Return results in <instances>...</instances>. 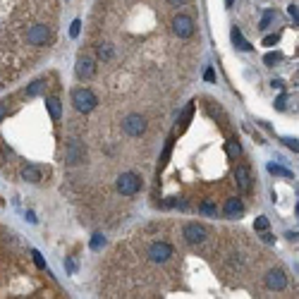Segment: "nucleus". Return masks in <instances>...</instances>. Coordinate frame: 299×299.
<instances>
[{
	"instance_id": "obj_1",
	"label": "nucleus",
	"mask_w": 299,
	"mask_h": 299,
	"mask_svg": "<svg viewBox=\"0 0 299 299\" xmlns=\"http://www.w3.org/2000/svg\"><path fill=\"white\" fill-rule=\"evenodd\" d=\"M139 189H141V177H139V175H134V172H122V175L117 177V191H120V194L132 196V194H136Z\"/></svg>"
},
{
	"instance_id": "obj_2",
	"label": "nucleus",
	"mask_w": 299,
	"mask_h": 299,
	"mask_svg": "<svg viewBox=\"0 0 299 299\" xmlns=\"http://www.w3.org/2000/svg\"><path fill=\"white\" fill-rule=\"evenodd\" d=\"M72 103H75V108L79 112H91L98 101L89 89H77V91H72Z\"/></svg>"
},
{
	"instance_id": "obj_3",
	"label": "nucleus",
	"mask_w": 299,
	"mask_h": 299,
	"mask_svg": "<svg viewBox=\"0 0 299 299\" xmlns=\"http://www.w3.org/2000/svg\"><path fill=\"white\" fill-rule=\"evenodd\" d=\"M122 130L127 132L130 136H141L146 132V120L141 115H127L122 122Z\"/></svg>"
},
{
	"instance_id": "obj_4",
	"label": "nucleus",
	"mask_w": 299,
	"mask_h": 299,
	"mask_svg": "<svg viewBox=\"0 0 299 299\" xmlns=\"http://www.w3.org/2000/svg\"><path fill=\"white\" fill-rule=\"evenodd\" d=\"M149 256H151V261L165 263L170 256H172V246H170L168 242H156V244H151Z\"/></svg>"
},
{
	"instance_id": "obj_5",
	"label": "nucleus",
	"mask_w": 299,
	"mask_h": 299,
	"mask_svg": "<svg viewBox=\"0 0 299 299\" xmlns=\"http://www.w3.org/2000/svg\"><path fill=\"white\" fill-rule=\"evenodd\" d=\"M48 38H51V29H48L46 24H36V27H31V29L27 31V41H29L31 46H43Z\"/></svg>"
},
{
	"instance_id": "obj_6",
	"label": "nucleus",
	"mask_w": 299,
	"mask_h": 299,
	"mask_svg": "<svg viewBox=\"0 0 299 299\" xmlns=\"http://www.w3.org/2000/svg\"><path fill=\"white\" fill-rule=\"evenodd\" d=\"M172 29H175V34L180 38H189L194 34V22L187 15H180V17H175V22H172Z\"/></svg>"
},
{
	"instance_id": "obj_7",
	"label": "nucleus",
	"mask_w": 299,
	"mask_h": 299,
	"mask_svg": "<svg viewBox=\"0 0 299 299\" xmlns=\"http://www.w3.org/2000/svg\"><path fill=\"white\" fill-rule=\"evenodd\" d=\"M206 227L204 225H196V223H189L187 227H185V240H187L189 244H201L206 240Z\"/></svg>"
},
{
	"instance_id": "obj_8",
	"label": "nucleus",
	"mask_w": 299,
	"mask_h": 299,
	"mask_svg": "<svg viewBox=\"0 0 299 299\" xmlns=\"http://www.w3.org/2000/svg\"><path fill=\"white\" fill-rule=\"evenodd\" d=\"M65 161L70 163V165H77V163H82L84 161V149H82V144L79 141H70L67 144V151H65Z\"/></svg>"
},
{
	"instance_id": "obj_9",
	"label": "nucleus",
	"mask_w": 299,
	"mask_h": 299,
	"mask_svg": "<svg viewBox=\"0 0 299 299\" xmlns=\"http://www.w3.org/2000/svg\"><path fill=\"white\" fill-rule=\"evenodd\" d=\"M94 75H96L94 60H89V57H79V60H77V77H79V79H91Z\"/></svg>"
},
{
	"instance_id": "obj_10",
	"label": "nucleus",
	"mask_w": 299,
	"mask_h": 299,
	"mask_svg": "<svg viewBox=\"0 0 299 299\" xmlns=\"http://www.w3.org/2000/svg\"><path fill=\"white\" fill-rule=\"evenodd\" d=\"M266 285L271 287V290H285V285H287V278H285V273L282 271H271L268 275H266Z\"/></svg>"
},
{
	"instance_id": "obj_11",
	"label": "nucleus",
	"mask_w": 299,
	"mask_h": 299,
	"mask_svg": "<svg viewBox=\"0 0 299 299\" xmlns=\"http://www.w3.org/2000/svg\"><path fill=\"white\" fill-rule=\"evenodd\" d=\"M235 180H237V187L242 189V191L251 189V172H249L246 165H240V168L235 170Z\"/></svg>"
},
{
	"instance_id": "obj_12",
	"label": "nucleus",
	"mask_w": 299,
	"mask_h": 299,
	"mask_svg": "<svg viewBox=\"0 0 299 299\" xmlns=\"http://www.w3.org/2000/svg\"><path fill=\"white\" fill-rule=\"evenodd\" d=\"M191 115H194V103H189L187 108H185V112L180 115V122L175 125V132H172L175 136H177V134H182V132L189 127V120H191Z\"/></svg>"
},
{
	"instance_id": "obj_13",
	"label": "nucleus",
	"mask_w": 299,
	"mask_h": 299,
	"mask_svg": "<svg viewBox=\"0 0 299 299\" xmlns=\"http://www.w3.org/2000/svg\"><path fill=\"white\" fill-rule=\"evenodd\" d=\"M22 177H24L27 182H31V185H38V182L43 180V170L36 168V165H27V168L22 170Z\"/></svg>"
},
{
	"instance_id": "obj_14",
	"label": "nucleus",
	"mask_w": 299,
	"mask_h": 299,
	"mask_svg": "<svg viewBox=\"0 0 299 299\" xmlns=\"http://www.w3.org/2000/svg\"><path fill=\"white\" fill-rule=\"evenodd\" d=\"M244 213V204L240 199H227V204H225V216L227 218H235V216H242Z\"/></svg>"
},
{
	"instance_id": "obj_15",
	"label": "nucleus",
	"mask_w": 299,
	"mask_h": 299,
	"mask_svg": "<svg viewBox=\"0 0 299 299\" xmlns=\"http://www.w3.org/2000/svg\"><path fill=\"white\" fill-rule=\"evenodd\" d=\"M46 108H48V112H51V117H53V120H60L62 108H60V101H57V98L48 96V98H46Z\"/></svg>"
},
{
	"instance_id": "obj_16",
	"label": "nucleus",
	"mask_w": 299,
	"mask_h": 299,
	"mask_svg": "<svg viewBox=\"0 0 299 299\" xmlns=\"http://www.w3.org/2000/svg\"><path fill=\"white\" fill-rule=\"evenodd\" d=\"M232 41H235V46H237L240 51H251V43H249V41L242 36V31H240L237 27L232 29Z\"/></svg>"
},
{
	"instance_id": "obj_17",
	"label": "nucleus",
	"mask_w": 299,
	"mask_h": 299,
	"mask_svg": "<svg viewBox=\"0 0 299 299\" xmlns=\"http://www.w3.org/2000/svg\"><path fill=\"white\" fill-rule=\"evenodd\" d=\"M43 91H46V79H36V82L27 89V96H31V98H34V96H41Z\"/></svg>"
},
{
	"instance_id": "obj_18",
	"label": "nucleus",
	"mask_w": 299,
	"mask_h": 299,
	"mask_svg": "<svg viewBox=\"0 0 299 299\" xmlns=\"http://www.w3.org/2000/svg\"><path fill=\"white\" fill-rule=\"evenodd\" d=\"M268 172H271V175H275V177H292V172H290V170H285L282 165H275V163H271V165H268Z\"/></svg>"
},
{
	"instance_id": "obj_19",
	"label": "nucleus",
	"mask_w": 299,
	"mask_h": 299,
	"mask_svg": "<svg viewBox=\"0 0 299 299\" xmlns=\"http://www.w3.org/2000/svg\"><path fill=\"white\" fill-rule=\"evenodd\" d=\"M275 19V10H266L263 12V19H261V24H259V29H268L271 27V22Z\"/></svg>"
},
{
	"instance_id": "obj_20",
	"label": "nucleus",
	"mask_w": 299,
	"mask_h": 299,
	"mask_svg": "<svg viewBox=\"0 0 299 299\" xmlns=\"http://www.w3.org/2000/svg\"><path fill=\"white\" fill-rule=\"evenodd\" d=\"M240 153H242V146L237 141H227V156L230 158H240Z\"/></svg>"
},
{
	"instance_id": "obj_21",
	"label": "nucleus",
	"mask_w": 299,
	"mask_h": 299,
	"mask_svg": "<svg viewBox=\"0 0 299 299\" xmlns=\"http://www.w3.org/2000/svg\"><path fill=\"white\" fill-rule=\"evenodd\" d=\"M201 213H206V216H216V213H218V206L213 204V201H204V204H201Z\"/></svg>"
},
{
	"instance_id": "obj_22",
	"label": "nucleus",
	"mask_w": 299,
	"mask_h": 299,
	"mask_svg": "<svg viewBox=\"0 0 299 299\" xmlns=\"http://www.w3.org/2000/svg\"><path fill=\"white\" fill-rule=\"evenodd\" d=\"M106 246V237L103 235H94V240H91V249L98 251V249H103Z\"/></svg>"
},
{
	"instance_id": "obj_23",
	"label": "nucleus",
	"mask_w": 299,
	"mask_h": 299,
	"mask_svg": "<svg viewBox=\"0 0 299 299\" xmlns=\"http://www.w3.org/2000/svg\"><path fill=\"white\" fill-rule=\"evenodd\" d=\"M98 55L103 57V60H110V57H112V48H110V46H101V48H98Z\"/></svg>"
},
{
	"instance_id": "obj_24",
	"label": "nucleus",
	"mask_w": 299,
	"mask_h": 299,
	"mask_svg": "<svg viewBox=\"0 0 299 299\" xmlns=\"http://www.w3.org/2000/svg\"><path fill=\"white\" fill-rule=\"evenodd\" d=\"M268 225H271V223H268V218H266V216H261V218H256V223H254V227H256V230H261V232H263V230H268Z\"/></svg>"
},
{
	"instance_id": "obj_25",
	"label": "nucleus",
	"mask_w": 299,
	"mask_h": 299,
	"mask_svg": "<svg viewBox=\"0 0 299 299\" xmlns=\"http://www.w3.org/2000/svg\"><path fill=\"white\" fill-rule=\"evenodd\" d=\"M170 151H172V141H168V146L163 149V156H161V168L168 163V158H170Z\"/></svg>"
},
{
	"instance_id": "obj_26",
	"label": "nucleus",
	"mask_w": 299,
	"mask_h": 299,
	"mask_svg": "<svg viewBox=\"0 0 299 299\" xmlns=\"http://www.w3.org/2000/svg\"><path fill=\"white\" fill-rule=\"evenodd\" d=\"M31 256H34V263H36L38 268H41V271H46V261H43V256H41V254H38L36 249H34V251H31Z\"/></svg>"
},
{
	"instance_id": "obj_27",
	"label": "nucleus",
	"mask_w": 299,
	"mask_h": 299,
	"mask_svg": "<svg viewBox=\"0 0 299 299\" xmlns=\"http://www.w3.org/2000/svg\"><path fill=\"white\" fill-rule=\"evenodd\" d=\"M79 29H82V22L75 19V22H72V27H70V36L77 38V36H79Z\"/></svg>"
},
{
	"instance_id": "obj_28",
	"label": "nucleus",
	"mask_w": 299,
	"mask_h": 299,
	"mask_svg": "<svg viewBox=\"0 0 299 299\" xmlns=\"http://www.w3.org/2000/svg\"><path fill=\"white\" fill-rule=\"evenodd\" d=\"M278 60H280V53H268V55L263 57V62H266V65H275Z\"/></svg>"
},
{
	"instance_id": "obj_29",
	"label": "nucleus",
	"mask_w": 299,
	"mask_h": 299,
	"mask_svg": "<svg viewBox=\"0 0 299 299\" xmlns=\"http://www.w3.org/2000/svg\"><path fill=\"white\" fill-rule=\"evenodd\" d=\"M278 43V34H271V36L263 38V46H275Z\"/></svg>"
},
{
	"instance_id": "obj_30",
	"label": "nucleus",
	"mask_w": 299,
	"mask_h": 299,
	"mask_svg": "<svg viewBox=\"0 0 299 299\" xmlns=\"http://www.w3.org/2000/svg\"><path fill=\"white\" fill-rule=\"evenodd\" d=\"M287 12H290V17H292V19H295V22H297V17H299L297 5H290V7H287Z\"/></svg>"
},
{
	"instance_id": "obj_31",
	"label": "nucleus",
	"mask_w": 299,
	"mask_h": 299,
	"mask_svg": "<svg viewBox=\"0 0 299 299\" xmlns=\"http://www.w3.org/2000/svg\"><path fill=\"white\" fill-rule=\"evenodd\" d=\"M285 144H287V146H290V149H292V151H295V153H297V149H299L297 139H285Z\"/></svg>"
},
{
	"instance_id": "obj_32",
	"label": "nucleus",
	"mask_w": 299,
	"mask_h": 299,
	"mask_svg": "<svg viewBox=\"0 0 299 299\" xmlns=\"http://www.w3.org/2000/svg\"><path fill=\"white\" fill-rule=\"evenodd\" d=\"M263 242H266V244H273V242H275V237H273L271 232H266V230H263Z\"/></svg>"
},
{
	"instance_id": "obj_33",
	"label": "nucleus",
	"mask_w": 299,
	"mask_h": 299,
	"mask_svg": "<svg viewBox=\"0 0 299 299\" xmlns=\"http://www.w3.org/2000/svg\"><path fill=\"white\" fill-rule=\"evenodd\" d=\"M204 79H206V82H213V79H216V75H213V70H211V67L204 72Z\"/></svg>"
},
{
	"instance_id": "obj_34",
	"label": "nucleus",
	"mask_w": 299,
	"mask_h": 299,
	"mask_svg": "<svg viewBox=\"0 0 299 299\" xmlns=\"http://www.w3.org/2000/svg\"><path fill=\"white\" fill-rule=\"evenodd\" d=\"M27 220H29V223H36V216H34V211H27Z\"/></svg>"
},
{
	"instance_id": "obj_35",
	"label": "nucleus",
	"mask_w": 299,
	"mask_h": 299,
	"mask_svg": "<svg viewBox=\"0 0 299 299\" xmlns=\"http://www.w3.org/2000/svg\"><path fill=\"white\" fill-rule=\"evenodd\" d=\"M271 84H273V89H282V86H285V84H282L280 79H273V82H271Z\"/></svg>"
},
{
	"instance_id": "obj_36",
	"label": "nucleus",
	"mask_w": 299,
	"mask_h": 299,
	"mask_svg": "<svg viewBox=\"0 0 299 299\" xmlns=\"http://www.w3.org/2000/svg\"><path fill=\"white\" fill-rule=\"evenodd\" d=\"M170 5H175V7H180V5H185V2H187V0H168Z\"/></svg>"
},
{
	"instance_id": "obj_37",
	"label": "nucleus",
	"mask_w": 299,
	"mask_h": 299,
	"mask_svg": "<svg viewBox=\"0 0 299 299\" xmlns=\"http://www.w3.org/2000/svg\"><path fill=\"white\" fill-rule=\"evenodd\" d=\"M67 271H70V273H75V271H77V266H75V261H67Z\"/></svg>"
},
{
	"instance_id": "obj_38",
	"label": "nucleus",
	"mask_w": 299,
	"mask_h": 299,
	"mask_svg": "<svg viewBox=\"0 0 299 299\" xmlns=\"http://www.w3.org/2000/svg\"><path fill=\"white\" fill-rule=\"evenodd\" d=\"M5 112H7V108H5V103H0V120L5 117Z\"/></svg>"
},
{
	"instance_id": "obj_39",
	"label": "nucleus",
	"mask_w": 299,
	"mask_h": 299,
	"mask_svg": "<svg viewBox=\"0 0 299 299\" xmlns=\"http://www.w3.org/2000/svg\"><path fill=\"white\" fill-rule=\"evenodd\" d=\"M232 2H235V0H225V5H227V7H232Z\"/></svg>"
}]
</instances>
